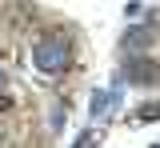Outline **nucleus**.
<instances>
[{
  "instance_id": "nucleus-1",
  "label": "nucleus",
  "mask_w": 160,
  "mask_h": 148,
  "mask_svg": "<svg viewBox=\"0 0 160 148\" xmlns=\"http://www.w3.org/2000/svg\"><path fill=\"white\" fill-rule=\"evenodd\" d=\"M68 36H44V40H36V48H32V64H36L44 76H56V72H64V64H68Z\"/></svg>"
},
{
  "instance_id": "nucleus-2",
  "label": "nucleus",
  "mask_w": 160,
  "mask_h": 148,
  "mask_svg": "<svg viewBox=\"0 0 160 148\" xmlns=\"http://www.w3.org/2000/svg\"><path fill=\"white\" fill-rule=\"evenodd\" d=\"M108 112V92H96L92 96V116H104Z\"/></svg>"
},
{
  "instance_id": "nucleus-3",
  "label": "nucleus",
  "mask_w": 160,
  "mask_h": 148,
  "mask_svg": "<svg viewBox=\"0 0 160 148\" xmlns=\"http://www.w3.org/2000/svg\"><path fill=\"white\" fill-rule=\"evenodd\" d=\"M128 44H132V48H144V44H148V32H132Z\"/></svg>"
},
{
  "instance_id": "nucleus-4",
  "label": "nucleus",
  "mask_w": 160,
  "mask_h": 148,
  "mask_svg": "<svg viewBox=\"0 0 160 148\" xmlns=\"http://www.w3.org/2000/svg\"><path fill=\"white\" fill-rule=\"evenodd\" d=\"M96 140H100L96 132H88V136H84V140H80V144H76V148H92V144H96Z\"/></svg>"
},
{
  "instance_id": "nucleus-5",
  "label": "nucleus",
  "mask_w": 160,
  "mask_h": 148,
  "mask_svg": "<svg viewBox=\"0 0 160 148\" xmlns=\"http://www.w3.org/2000/svg\"><path fill=\"white\" fill-rule=\"evenodd\" d=\"M152 116H160V108H144L140 112V120H152Z\"/></svg>"
},
{
  "instance_id": "nucleus-6",
  "label": "nucleus",
  "mask_w": 160,
  "mask_h": 148,
  "mask_svg": "<svg viewBox=\"0 0 160 148\" xmlns=\"http://www.w3.org/2000/svg\"><path fill=\"white\" fill-rule=\"evenodd\" d=\"M4 84H8V76H4V68H0V92H4Z\"/></svg>"
}]
</instances>
